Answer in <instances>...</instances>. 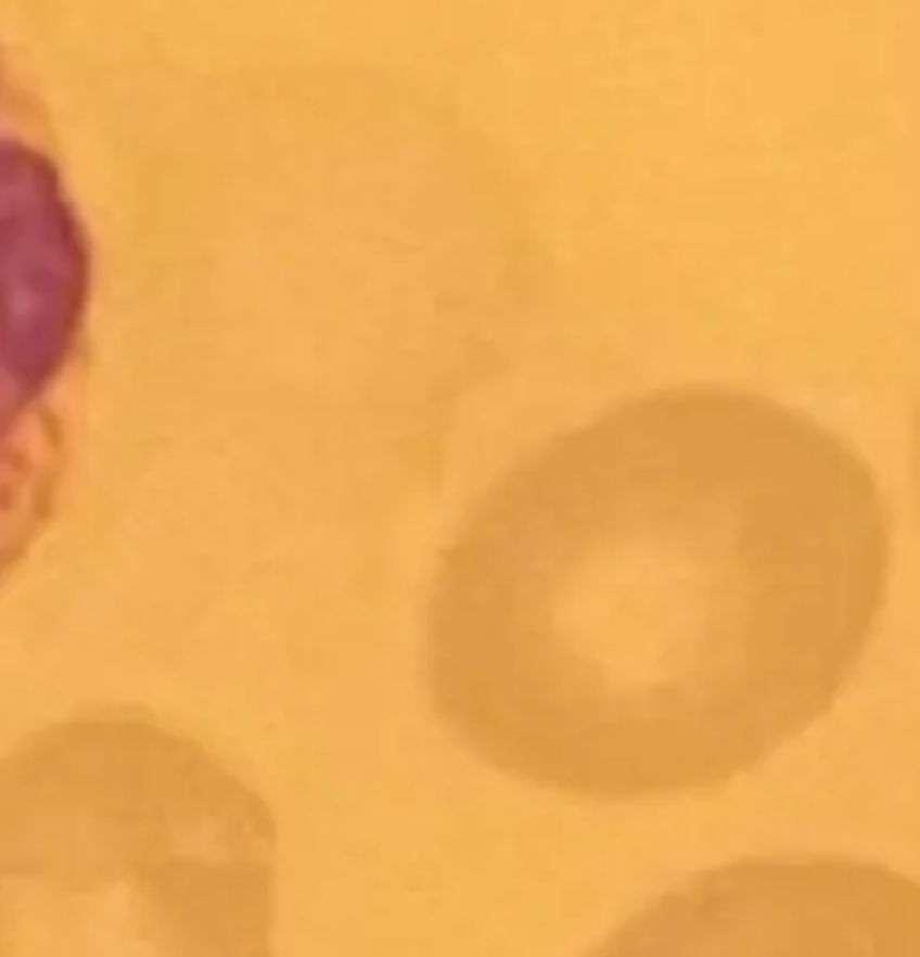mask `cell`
I'll return each mask as SVG.
<instances>
[{"label":"cell","instance_id":"obj_2","mask_svg":"<svg viewBox=\"0 0 920 957\" xmlns=\"http://www.w3.org/2000/svg\"><path fill=\"white\" fill-rule=\"evenodd\" d=\"M585 957H920L918 882L836 857H744L689 877Z\"/></svg>","mask_w":920,"mask_h":957},{"label":"cell","instance_id":"obj_1","mask_svg":"<svg viewBox=\"0 0 920 957\" xmlns=\"http://www.w3.org/2000/svg\"><path fill=\"white\" fill-rule=\"evenodd\" d=\"M890 552L873 468L812 414L730 386L624 400L518 459L443 549L431 705L544 790H719L834 709Z\"/></svg>","mask_w":920,"mask_h":957}]
</instances>
